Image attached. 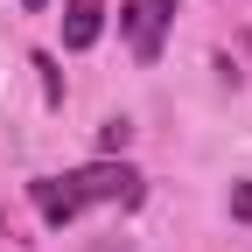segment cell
Segmentation results:
<instances>
[{"label":"cell","instance_id":"6da1fadb","mask_svg":"<svg viewBox=\"0 0 252 252\" xmlns=\"http://www.w3.org/2000/svg\"><path fill=\"white\" fill-rule=\"evenodd\" d=\"M28 196H35L42 224H70V217L91 210V203H140V175L126 161H91L77 175H42Z\"/></svg>","mask_w":252,"mask_h":252},{"label":"cell","instance_id":"7a4b0ae2","mask_svg":"<svg viewBox=\"0 0 252 252\" xmlns=\"http://www.w3.org/2000/svg\"><path fill=\"white\" fill-rule=\"evenodd\" d=\"M168 28H175V0H119V35H126V49L140 63L161 56Z\"/></svg>","mask_w":252,"mask_h":252},{"label":"cell","instance_id":"3957f363","mask_svg":"<svg viewBox=\"0 0 252 252\" xmlns=\"http://www.w3.org/2000/svg\"><path fill=\"white\" fill-rule=\"evenodd\" d=\"M98 0H70V21H63V49H91L98 42Z\"/></svg>","mask_w":252,"mask_h":252},{"label":"cell","instance_id":"277c9868","mask_svg":"<svg viewBox=\"0 0 252 252\" xmlns=\"http://www.w3.org/2000/svg\"><path fill=\"white\" fill-rule=\"evenodd\" d=\"M238 217H252V189H238Z\"/></svg>","mask_w":252,"mask_h":252},{"label":"cell","instance_id":"5b68a950","mask_svg":"<svg viewBox=\"0 0 252 252\" xmlns=\"http://www.w3.org/2000/svg\"><path fill=\"white\" fill-rule=\"evenodd\" d=\"M21 7H28V14H35V7H42V0H21Z\"/></svg>","mask_w":252,"mask_h":252}]
</instances>
